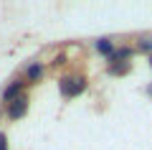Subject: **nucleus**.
Masks as SVG:
<instances>
[{
	"label": "nucleus",
	"mask_w": 152,
	"mask_h": 150,
	"mask_svg": "<svg viewBox=\"0 0 152 150\" xmlns=\"http://www.w3.org/2000/svg\"><path fill=\"white\" fill-rule=\"evenodd\" d=\"M58 89H61V94H64L66 99L79 97L84 89H86V79H84V76H61L58 79Z\"/></svg>",
	"instance_id": "1"
},
{
	"label": "nucleus",
	"mask_w": 152,
	"mask_h": 150,
	"mask_svg": "<svg viewBox=\"0 0 152 150\" xmlns=\"http://www.w3.org/2000/svg\"><path fill=\"white\" fill-rule=\"evenodd\" d=\"M28 112V97H18V99H13L10 104H8V117L10 120H18V117H23V115Z\"/></svg>",
	"instance_id": "2"
},
{
	"label": "nucleus",
	"mask_w": 152,
	"mask_h": 150,
	"mask_svg": "<svg viewBox=\"0 0 152 150\" xmlns=\"http://www.w3.org/2000/svg\"><path fill=\"white\" fill-rule=\"evenodd\" d=\"M20 92H23V81H13V84L8 86L5 92H3V99H5V102L10 104L13 99H18V97H20Z\"/></svg>",
	"instance_id": "3"
},
{
	"label": "nucleus",
	"mask_w": 152,
	"mask_h": 150,
	"mask_svg": "<svg viewBox=\"0 0 152 150\" xmlns=\"http://www.w3.org/2000/svg\"><path fill=\"white\" fill-rule=\"evenodd\" d=\"M96 51L102 56H109V59H112V56H114V43L109 41V38H99V41H96Z\"/></svg>",
	"instance_id": "4"
},
{
	"label": "nucleus",
	"mask_w": 152,
	"mask_h": 150,
	"mask_svg": "<svg viewBox=\"0 0 152 150\" xmlns=\"http://www.w3.org/2000/svg\"><path fill=\"white\" fill-rule=\"evenodd\" d=\"M26 76H28V81H38L43 76V64H31L28 71H26Z\"/></svg>",
	"instance_id": "5"
},
{
	"label": "nucleus",
	"mask_w": 152,
	"mask_h": 150,
	"mask_svg": "<svg viewBox=\"0 0 152 150\" xmlns=\"http://www.w3.org/2000/svg\"><path fill=\"white\" fill-rule=\"evenodd\" d=\"M137 48H140V51H145V54H152V38H140Z\"/></svg>",
	"instance_id": "6"
},
{
	"label": "nucleus",
	"mask_w": 152,
	"mask_h": 150,
	"mask_svg": "<svg viewBox=\"0 0 152 150\" xmlns=\"http://www.w3.org/2000/svg\"><path fill=\"white\" fill-rule=\"evenodd\" d=\"M0 150H8V137H5V132H0Z\"/></svg>",
	"instance_id": "7"
},
{
	"label": "nucleus",
	"mask_w": 152,
	"mask_h": 150,
	"mask_svg": "<svg viewBox=\"0 0 152 150\" xmlns=\"http://www.w3.org/2000/svg\"><path fill=\"white\" fill-rule=\"evenodd\" d=\"M147 94H150V97H152V84H150V86H147Z\"/></svg>",
	"instance_id": "8"
},
{
	"label": "nucleus",
	"mask_w": 152,
	"mask_h": 150,
	"mask_svg": "<svg viewBox=\"0 0 152 150\" xmlns=\"http://www.w3.org/2000/svg\"><path fill=\"white\" fill-rule=\"evenodd\" d=\"M150 66H152V56H150Z\"/></svg>",
	"instance_id": "9"
}]
</instances>
